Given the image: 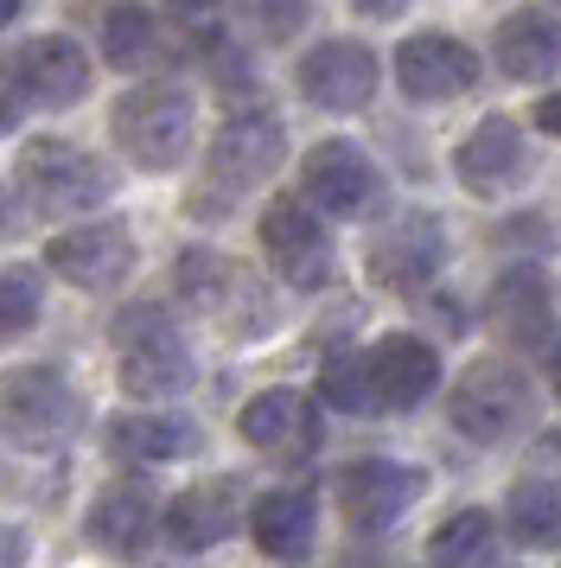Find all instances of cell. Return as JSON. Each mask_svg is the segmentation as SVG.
I'll return each instance as SVG.
<instances>
[{
  "label": "cell",
  "instance_id": "1",
  "mask_svg": "<svg viewBox=\"0 0 561 568\" xmlns=\"http://www.w3.org/2000/svg\"><path fill=\"white\" fill-rule=\"evenodd\" d=\"M115 352H122V389L141 403H166L192 389V352L160 307H128L115 320Z\"/></svg>",
  "mask_w": 561,
  "mask_h": 568
},
{
  "label": "cell",
  "instance_id": "2",
  "mask_svg": "<svg viewBox=\"0 0 561 568\" xmlns=\"http://www.w3.org/2000/svg\"><path fill=\"white\" fill-rule=\"evenodd\" d=\"M109 129H115V148L134 166L166 173V166H178V160L192 154V97L173 90V83L128 90L122 103H115V115H109Z\"/></svg>",
  "mask_w": 561,
  "mask_h": 568
},
{
  "label": "cell",
  "instance_id": "3",
  "mask_svg": "<svg viewBox=\"0 0 561 568\" xmlns=\"http://www.w3.org/2000/svg\"><path fill=\"white\" fill-rule=\"evenodd\" d=\"M76 422H83V403L58 364H20L0 377V428L13 447H58L71 440Z\"/></svg>",
  "mask_w": 561,
  "mask_h": 568
},
{
  "label": "cell",
  "instance_id": "4",
  "mask_svg": "<svg viewBox=\"0 0 561 568\" xmlns=\"http://www.w3.org/2000/svg\"><path fill=\"white\" fill-rule=\"evenodd\" d=\"M530 377L517 371V364L504 358H479L466 364V377L453 384V403H447V415H453V428L466 440H479V447H498V440H510L523 422H530Z\"/></svg>",
  "mask_w": 561,
  "mask_h": 568
},
{
  "label": "cell",
  "instance_id": "5",
  "mask_svg": "<svg viewBox=\"0 0 561 568\" xmlns=\"http://www.w3.org/2000/svg\"><path fill=\"white\" fill-rule=\"evenodd\" d=\"M13 180H20V192L39 211H90L115 192V173H109L102 160H90L83 148H71V141H51V134L32 141L20 154Z\"/></svg>",
  "mask_w": 561,
  "mask_h": 568
},
{
  "label": "cell",
  "instance_id": "6",
  "mask_svg": "<svg viewBox=\"0 0 561 568\" xmlns=\"http://www.w3.org/2000/svg\"><path fill=\"white\" fill-rule=\"evenodd\" d=\"M300 192L306 205L326 211V217H370L382 205V173L351 141H319L300 166Z\"/></svg>",
  "mask_w": 561,
  "mask_h": 568
},
{
  "label": "cell",
  "instance_id": "7",
  "mask_svg": "<svg viewBox=\"0 0 561 568\" xmlns=\"http://www.w3.org/2000/svg\"><path fill=\"white\" fill-rule=\"evenodd\" d=\"M262 256L275 262L287 287H326L332 282V236L300 199H275L262 211Z\"/></svg>",
  "mask_w": 561,
  "mask_h": 568
},
{
  "label": "cell",
  "instance_id": "8",
  "mask_svg": "<svg viewBox=\"0 0 561 568\" xmlns=\"http://www.w3.org/2000/svg\"><path fill=\"white\" fill-rule=\"evenodd\" d=\"M45 262L51 275H64L83 294H109L134 268V236H128V224H76V231L45 243Z\"/></svg>",
  "mask_w": 561,
  "mask_h": 568
},
{
  "label": "cell",
  "instance_id": "9",
  "mask_svg": "<svg viewBox=\"0 0 561 568\" xmlns=\"http://www.w3.org/2000/svg\"><path fill=\"white\" fill-rule=\"evenodd\" d=\"M280 154H287L280 115L243 109V115H230L224 129H217V141H211V180L224 185V192H249V185H262L280 166Z\"/></svg>",
  "mask_w": 561,
  "mask_h": 568
},
{
  "label": "cell",
  "instance_id": "10",
  "mask_svg": "<svg viewBox=\"0 0 561 568\" xmlns=\"http://www.w3.org/2000/svg\"><path fill=\"white\" fill-rule=\"evenodd\" d=\"M421 466H402V460H357L338 473V511L351 530H389L396 517L421 498Z\"/></svg>",
  "mask_w": 561,
  "mask_h": 568
},
{
  "label": "cell",
  "instance_id": "11",
  "mask_svg": "<svg viewBox=\"0 0 561 568\" xmlns=\"http://www.w3.org/2000/svg\"><path fill=\"white\" fill-rule=\"evenodd\" d=\"M396 83L408 103H447L479 83V58L459 45L453 32H415L396 45Z\"/></svg>",
  "mask_w": 561,
  "mask_h": 568
},
{
  "label": "cell",
  "instance_id": "12",
  "mask_svg": "<svg viewBox=\"0 0 561 568\" xmlns=\"http://www.w3.org/2000/svg\"><path fill=\"white\" fill-rule=\"evenodd\" d=\"M447 256V236H440V217L428 211H402V217H389L370 243V275L382 287H396V294H415V287L434 282V268Z\"/></svg>",
  "mask_w": 561,
  "mask_h": 568
},
{
  "label": "cell",
  "instance_id": "13",
  "mask_svg": "<svg viewBox=\"0 0 561 568\" xmlns=\"http://www.w3.org/2000/svg\"><path fill=\"white\" fill-rule=\"evenodd\" d=\"M377 52L370 45H357V39H326V45H313L300 58V90L306 103L319 109H338V115H351L377 97Z\"/></svg>",
  "mask_w": 561,
  "mask_h": 568
},
{
  "label": "cell",
  "instance_id": "14",
  "mask_svg": "<svg viewBox=\"0 0 561 568\" xmlns=\"http://www.w3.org/2000/svg\"><path fill=\"white\" fill-rule=\"evenodd\" d=\"M236 428H243V440L255 454H268L280 466L306 460L319 447V415H313V403L300 389H262V396H249L243 415H236Z\"/></svg>",
  "mask_w": 561,
  "mask_h": 568
},
{
  "label": "cell",
  "instance_id": "15",
  "mask_svg": "<svg viewBox=\"0 0 561 568\" xmlns=\"http://www.w3.org/2000/svg\"><path fill=\"white\" fill-rule=\"evenodd\" d=\"M364 364H370L377 415L382 409H415V403H428L434 384H440V352H434L428 338H415V333L377 338V345L364 352Z\"/></svg>",
  "mask_w": 561,
  "mask_h": 568
},
{
  "label": "cell",
  "instance_id": "16",
  "mask_svg": "<svg viewBox=\"0 0 561 568\" xmlns=\"http://www.w3.org/2000/svg\"><path fill=\"white\" fill-rule=\"evenodd\" d=\"M530 173V148H523V129L510 115H484L479 129L459 141V185L479 192V199H498Z\"/></svg>",
  "mask_w": 561,
  "mask_h": 568
},
{
  "label": "cell",
  "instance_id": "17",
  "mask_svg": "<svg viewBox=\"0 0 561 568\" xmlns=\"http://www.w3.org/2000/svg\"><path fill=\"white\" fill-rule=\"evenodd\" d=\"M236 524H243V486L236 479H204L160 511V530L173 549H217Z\"/></svg>",
  "mask_w": 561,
  "mask_h": 568
},
{
  "label": "cell",
  "instance_id": "18",
  "mask_svg": "<svg viewBox=\"0 0 561 568\" xmlns=\"http://www.w3.org/2000/svg\"><path fill=\"white\" fill-rule=\"evenodd\" d=\"M153 530H160V505H153V491L141 479H115L90 505V542L102 556H115V562H134L153 542Z\"/></svg>",
  "mask_w": 561,
  "mask_h": 568
},
{
  "label": "cell",
  "instance_id": "19",
  "mask_svg": "<svg viewBox=\"0 0 561 568\" xmlns=\"http://www.w3.org/2000/svg\"><path fill=\"white\" fill-rule=\"evenodd\" d=\"M491 52H498V71H504V78L549 83L561 71V20L555 13H542V7H523V13L498 20Z\"/></svg>",
  "mask_w": 561,
  "mask_h": 568
},
{
  "label": "cell",
  "instance_id": "20",
  "mask_svg": "<svg viewBox=\"0 0 561 568\" xmlns=\"http://www.w3.org/2000/svg\"><path fill=\"white\" fill-rule=\"evenodd\" d=\"M313 530H319V505H313V491H300V486L262 491L249 505V537H255V549L275 556V562H300L306 549H313Z\"/></svg>",
  "mask_w": 561,
  "mask_h": 568
},
{
  "label": "cell",
  "instance_id": "21",
  "mask_svg": "<svg viewBox=\"0 0 561 568\" xmlns=\"http://www.w3.org/2000/svg\"><path fill=\"white\" fill-rule=\"evenodd\" d=\"M491 326L517 345V352H530V345H549V326H555V313H549V287L536 268H517L504 282L491 287Z\"/></svg>",
  "mask_w": 561,
  "mask_h": 568
},
{
  "label": "cell",
  "instance_id": "22",
  "mask_svg": "<svg viewBox=\"0 0 561 568\" xmlns=\"http://www.w3.org/2000/svg\"><path fill=\"white\" fill-rule=\"evenodd\" d=\"M20 52H26V78H32V103L71 109L90 90V58L76 52V39H64V32H45Z\"/></svg>",
  "mask_w": 561,
  "mask_h": 568
},
{
  "label": "cell",
  "instance_id": "23",
  "mask_svg": "<svg viewBox=\"0 0 561 568\" xmlns=\"http://www.w3.org/2000/svg\"><path fill=\"white\" fill-rule=\"evenodd\" d=\"M109 447H115V460L160 466L198 454V428L185 415H122V422H109Z\"/></svg>",
  "mask_w": 561,
  "mask_h": 568
},
{
  "label": "cell",
  "instance_id": "24",
  "mask_svg": "<svg viewBox=\"0 0 561 568\" xmlns=\"http://www.w3.org/2000/svg\"><path fill=\"white\" fill-rule=\"evenodd\" d=\"M504 524L523 549H555L561 542V491L555 479H517L504 498Z\"/></svg>",
  "mask_w": 561,
  "mask_h": 568
},
{
  "label": "cell",
  "instance_id": "25",
  "mask_svg": "<svg viewBox=\"0 0 561 568\" xmlns=\"http://www.w3.org/2000/svg\"><path fill=\"white\" fill-rule=\"evenodd\" d=\"M178 294L198 313H224L236 294H249V282H243V268L224 262L217 250H185V256H178Z\"/></svg>",
  "mask_w": 561,
  "mask_h": 568
},
{
  "label": "cell",
  "instance_id": "26",
  "mask_svg": "<svg viewBox=\"0 0 561 568\" xmlns=\"http://www.w3.org/2000/svg\"><path fill=\"white\" fill-rule=\"evenodd\" d=\"M491 542H498L491 511H453L428 537V556H434V568H479V562H491Z\"/></svg>",
  "mask_w": 561,
  "mask_h": 568
},
{
  "label": "cell",
  "instance_id": "27",
  "mask_svg": "<svg viewBox=\"0 0 561 568\" xmlns=\"http://www.w3.org/2000/svg\"><path fill=\"white\" fill-rule=\"evenodd\" d=\"M102 58H109L115 71H134V64L153 58V20L134 7V0H122V7L102 13Z\"/></svg>",
  "mask_w": 561,
  "mask_h": 568
},
{
  "label": "cell",
  "instance_id": "28",
  "mask_svg": "<svg viewBox=\"0 0 561 568\" xmlns=\"http://www.w3.org/2000/svg\"><path fill=\"white\" fill-rule=\"evenodd\" d=\"M45 307V282H39V268H0V345L7 338H20L32 320Z\"/></svg>",
  "mask_w": 561,
  "mask_h": 568
},
{
  "label": "cell",
  "instance_id": "29",
  "mask_svg": "<svg viewBox=\"0 0 561 568\" xmlns=\"http://www.w3.org/2000/svg\"><path fill=\"white\" fill-rule=\"evenodd\" d=\"M319 396H326L332 409H345V415H377V389H370L364 352H357V358H332L326 377H319Z\"/></svg>",
  "mask_w": 561,
  "mask_h": 568
},
{
  "label": "cell",
  "instance_id": "30",
  "mask_svg": "<svg viewBox=\"0 0 561 568\" xmlns=\"http://www.w3.org/2000/svg\"><path fill=\"white\" fill-rule=\"evenodd\" d=\"M243 20H249L268 45H280V39H294L306 20V0H243Z\"/></svg>",
  "mask_w": 561,
  "mask_h": 568
},
{
  "label": "cell",
  "instance_id": "31",
  "mask_svg": "<svg viewBox=\"0 0 561 568\" xmlns=\"http://www.w3.org/2000/svg\"><path fill=\"white\" fill-rule=\"evenodd\" d=\"M32 103V78H26V52H0V129H13Z\"/></svg>",
  "mask_w": 561,
  "mask_h": 568
},
{
  "label": "cell",
  "instance_id": "32",
  "mask_svg": "<svg viewBox=\"0 0 561 568\" xmlns=\"http://www.w3.org/2000/svg\"><path fill=\"white\" fill-rule=\"evenodd\" d=\"M0 568H26V530L0 524Z\"/></svg>",
  "mask_w": 561,
  "mask_h": 568
},
{
  "label": "cell",
  "instance_id": "33",
  "mask_svg": "<svg viewBox=\"0 0 561 568\" xmlns=\"http://www.w3.org/2000/svg\"><path fill=\"white\" fill-rule=\"evenodd\" d=\"M536 129H542V134H555V141H561V90H549V97L536 103Z\"/></svg>",
  "mask_w": 561,
  "mask_h": 568
},
{
  "label": "cell",
  "instance_id": "34",
  "mask_svg": "<svg viewBox=\"0 0 561 568\" xmlns=\"http://www.w3.org/2000/svg\"><path fill=\"white\" fill-rule=\"evenodd\" d=\"M166 7H173L178 20H211L217 13V0H166Z\"/></svg>",
  "mask_w": 561,
  "mask_h": 568
},
{
  "label": "cell",
  "instance_id": "35",
  "mask_svg": "<svg viewBox=\"0 0 561 568\" xmlns=\"http://www.w3.org/2000/svg\"><path fill=\"white\" fill-rule=\"evenodd\" d=\"M351 7H357V13H370V20H396L408 0H351Z\"/></svg>",
  "mask_w": 561,
  "mask_h": 568
},
{
  "label": "cell",
  "instance_id": "36",
  "mask_svg": "<svg viewBox=\"0 0 561 568\" xmlns=\"http://www.w3.org/2000/svg\"><path fill=\"white\" fill-rule=\"evenodd\" d=\"M549 384H555V396H561V338H549Z\"/></svg>",
  "mask_w": 561,
  "mask_h": 568
},
{
  "label": "cell",
  "instance_id": "37",
  "mask_svg": "<svg viewBox=\"0 0 561 568\" xmlns=\"http://www.w3.org/2000/svg\"><path fill=\"white\" fill-rule=\"evenodd\" d=\"M20 7H26V0H0V27H13V20H20Z\"/></svg>",
  "mask_w": 561,
  "mask_h": 568
}]
</instances>
